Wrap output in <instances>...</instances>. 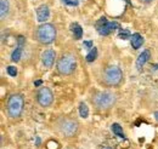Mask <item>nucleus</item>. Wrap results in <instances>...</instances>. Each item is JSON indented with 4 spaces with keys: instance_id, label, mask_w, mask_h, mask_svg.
<instances>
[{
    "instance_id": "1",
    "label": "nucleus",
    "mask_w": 158,
    "mask_h": 149,
    "mask_svg": "<svg viewBox=\"0 0 158 149\" xmlns=\"http://www.w3.org/2000/svg\"><path fill=\"white\" fill-rule=\"evenodd\" d=\"M56 38V29L50 23H44L37 29V39L41 44H51Z\"/></svg>"
},
{
    "instance_id": "2",
    "label": "nucleus",
    "mask_w": 158,
    "mask_h": 149,
    "mask_svg": "<svg viewBox=\"0 0 158 149\" xmlns=\"http://www.w3.org/2000/svg\"><path fill=\"white\" fill-rule=\"evenodd\" d=\"M23 97L21 95H12L7 101V113L11 118H19L23 111Z\"/></svg>"
},
{
    "instance_id": "3",
    "label": "nucleus",
    "mask_w": 158,
    "mask_h": 149,
    "mask_svg": "<svg viewBox=\"0 0 158 149\" xmlns=\"http://www.w3.org/2000/svg\"><path fill=\"white\" fill-rule=\"evenodd\" d=\"M116 101V96L111 92H99L93 98V103L99 109H108Z\"/></svg>"
},
{
    "instance_id": "4",
    "label": "nucleus",
    "mask_w": 158,
    "mask_h": 149,
    "mask_svg": "<svg viewBox=\"0 0 158 149\" xmlns=\"http://www.w3.org/2000/svg\"><path fill=\"white\" fill-rule=\"evenodd\" d=\"M77 67V63H76V59L74 57L71 56V55H66V56H62L57 62V70L60 72V74L62 75H69L74 72Z\"/></svg>"
},
{
    "instance_id": "5",
    "label": "nucleus",
    "mask_w": 158,
    "mask_h": 149,
    "mask_svg": "<svg viewBox=\"0 0 158 149\" xmlns=\"http://www.w3.org/2000/svg\"><path fill=\"white\" fill-rule=\"evenodd\" d=\"M122 78H123V72L118 67H108L105 72V81L108 85H112V86L118 85L122 81Z\"/></svg>"
},
{
    "instance_id": "6",
    "label": "nucleus",
    "mask_w": 158,
    "mask_h": 149,
    "mask_svg": "<svg viewBox=\"0 0 158 149\" xmlns=\"http://www.w3.org/2000/svg\"><path fill=\"white\" fill-rule=\"evenodd\" d=\"M60 130L64 136L72 137L76 135V132L78 130V125L76 121H73L71 119H64L60 123Z\"/></svg>"
},
{
    "instance_id": "7",
    "label": "nucleus",
    "mask_w": 158,
    "mask_h": 149,
    "mask_svg": "<svg viewBox=\"0 0 158 149\" xmlns=\"http://www.w3.org/2000/svg\"><path fill=\"white\" fill-rule=\"evenodd\" d=\"M38 102L41 107H49L52 101H54V96H52V92L50 91V89L48 87H41L38 92Z\"/></svg>"
},
{
    "instance_id": "8",
    "label": "nucleus",
    "mask_w": 158,
    "mask_h": 149,
    "mask_svg": "<svg viewBox=\"0 0 158 149\" xmlns=\"http://www.w3.org/2000/svg\"><path fill=\"white\" fill-rule=\"evenodd\" d=\"M114 29H120V26H119L117 22H106L101 28L98 29V32H99L101 35H108V34H111Z\"/></svg>"
},
{
    "instance_id": "9",
    "label": "nucleus",
    "mask_w": 158,
    "mask_h": 149,
    "mask_svg": "<svg viewBox=\"0 0 158 149\" xmlns=\"http://www.w3.org/2000/svg\"><path fill=\"white\" fill-rule=\"evenodd\" d=\"M55 57H56V54L54 50H46L43 52L41 55V59H43V63L46 68H51L54 62H55Z\"/></svg>"
},
{
    "instance_id": "10",
    "label": "nucleus",
    "mask_w": 158,
    "mask_h": 149,
    "mask_svg": "<svg viewBox=\"0 0 158 149\" xmlns=\"http://www.w3.org/2000/svg\"><path fill=\"white\" fill-rule=\"evenodd\" d=\"M24 41H26V39L22 35L19 37V39H17V47H16V50L11 55L12 62H19L20 61L21 56H22V51H23V46H24Z\"/></svg>"
},
{
    "instance_id": "11",
    "label": "nucleus",
    "mask_w": 158,
    "mask_h": 149,
    "mask_svg": "<svg viewBox=\"0 0 158 149\" xmlns=\"http://www.w3.org/2000/svg\"><path fill=\"white\" fill-rule=\"evenodd\" d=\"M50 17V10L46 5H41L37 9V18L39 22H45Z\"/></svg>"
},
{
    "instance_id": "12",
    "label": "nucleus",
    "mask_w": 158,
    "mask_h": 149,
    "mask_svg": "<svg viewBox=\"0 0 158 149\" xmlns=\"http://www.w3.org/2000/svg\"><path fill=\"white\" fill-rule=\"evenodd\" d=\"M150 58H151V52H150V50H145V51H142V54H140L139 58L136 59V68H138L139 70L142 69V67L146 64V62H147Z\"/></svg>"
},
{
    "instance_id": "13",
    "label": "nucleus",
    "mask_w": 158,
    "mask_h": 149,
    "mask_svg": "<svg viewBox=\"0 0 158 149\" xmlns=\"http://www.w3.org/2000/svg\"><path fill=\"white\" fill-rule=\"evenodd\" d=\"M130 40H131V46H133V49H135V50L140 49V47H141V45L143 44V38L141 37L139 33L133 34L131 38H130Z\"/></svg>"
},
{
    "instance_id": "14",
    "label": "nucleus",
    "mask_w": 158,
    "mask_h": 149,
    "mask_svg": "<svg viewBox=\"0 0 158 149\" xmlns=\"http://www.w3.org/2000/svg\"><path fill=\"white\" fill-rule=\"evenodd\" d=\"M71 30H72V33H73V35H74V39H81L83 37V29H81V27L79 26L78 23H72L71 24Z\"/></svg>"
},
{
    "instance_id": "15",
    "label": "nucleus",
    "mask_w": 158,
    "mask_h": 149,
    "mask_svg": "<svg viewBox=\"0 0 158 149\" xmlns=\"http://www.w3.org/2000/svg\"><path fill=\"white\" fill-rule=\"evenodd\" d=\"M7 12H9V1L7 0H0V16H1V19L6 17Z\"/></svg>"
},
{
    "instance_id": "16",
    "label": "nucleus",
    "mask_w": 158,
    "mask_h": 149,
    "mask_svg": "<svg viewBox=\"0 0 158 149\" xmlns=\"http://www.w3.org/2000/svg\"><path fill=\"white\" fill-rule=\"evenodd\" d=\"M112 132L116 135V136H118L120 138H124L125 136H124V132H123V129H122V126L119 125V124H112Z\"/></svg>"
},
{
    "instance_id": "17",
    "label": "nucleus",
    "mask_w": 158,
    "mask_h": 149,
    "mask_svg": "<svg viewBox=\"0 0 158 149\" xmlns=\"http://www.w3.org/2000/svg\"><path fill=\"white\" fill-rule=\"evenodd\" d=\"M79 114H80V116L81 118H88V115H89V108H88V106L84 103V102H81L80 104H79Z\"/></svg>"
},
{
    "instance_id": "18",
    "label": "nucleus",
    "mask_w": 158,
    "mask_h": 149,
    "mask_svg": "<svg viewBox=\"0 0 158 149\" xmlns=\"http://www.w3.org/2000/svg\"><path fill=\"white\" fill-rule=\"evenodd\" d=\"M96 57H98V49L96 47H93L90 50V52L86 55V61L88 62H94L96 59Z\"/></svg>"
},
{
    "instance_id": "19",
    "label": "nucleus",
    "mask_w": 158,
    "mask_h": 149,
    "mask_svg": "<svg viewBox=\"0 0 158 149\" xmlns=\"http://www.w3.org/2000/svg\"><path fill=\"white\" fill-rule=\"evenodd\" d=\"M118 38L119 39H123V40L130 39V38H131V34H130V32H129L128 29H120V32H119V34H118Z\"/></svg>"
},
{
    "instance_id": "20",
    "label": "nucleus",
    "mask_w": 158,
    "mask_h": 149,
    "mask_svg": "<svg viewBox=\"0 0 158 149\" xmlns=\"http://www.w3.org/2000/svg\"><path fill=\"white\" fill-rule=\"evenodd\" d=\"M6 70H7V74L11 75V76H16V75H17V69H16L14 66H9V67L6 68Z\"/></svg>"
},
{
    "instance_id": "21",
    "label": "nucleus",
    "mask_w": 158,
    "mask_h": 149,
    "mask_svg": "<svg viewBox=\"0 0 158 149\" xmlns=\"http://www.w3.org/2000/svg\"><path fill=\"white\" fill-rule=\"evenodd\" d=\"M66 5H69V6H77L79 4L78 0H62Z\"/></svg>"
},
{
    "instance_id": "22",
    "label": "nucleus",
    "mask_w": 158,
    "mask_h": 149,
    "mask_svg": "<svg viewBox=\"0 0 158 149\" xmlns=\"http://www.w3.org/2000/svg\"><path fill=\"white\" fill-rule=\"evenodd\" d=\"M106 22H107V18H106V17H101V18L98 21V23H96V28H98V29H99V28H101V27H102V26H103Z\"/></svg>"
},
{
    "instance_id": "23",
    "label": "nucleus",
    "mask_w": 158,
    "mask_h": 149,
    "mask_svg": "<svg viewBox=\"0 0 158 149\" xmlns=\"http://www.w3.org/2000/svg\"><path fill=\"white\" fill-rule=\"evenodd\" d=\"M84 46H86L89 49H93V42L91 41H84Z\"/></svg>"
},
{
    "instance_id": "24",
    "label": "nucleus",
    "mask_w": 158,
    "mask_h": 149,
    "mask_svg": "<svg viewBox=\"0 0 158 149\" xmlns=\"http://www.w3.org/2000/svg\"><path fill=\"white\" fill-rule=\"evenodd\" d=\"M34 85H35V86H39V85H41V80H37V81H34Z\"/></svg>"
},
{
    "instance_id": "25",
    "label": "nucleus",
    "mask_w": 158,
    "mask_h": 149,
    "mask_svg": "<svg viewBox=\"0 0 158 149\" xmlns=\"http://www.w3.org/2000/svg\"><path fill=\"white\" fill-rule=\"evenodd\" d=\"M142 1H145V2H151L152 0H142Z\"/></svg>"
},
{
    "instance_id": "26",
    "label": "nucleus",
    "mask_w": 158,
    "mask_h": 149,
    "mask_svg": "<svg viewBox=\"0 0 158 149\" xmlns=\"http://www.w3.org/2000/svg\"><path fill=\"white\" fill-rule=\"evenodd\" d=\"M102 149H112V148H110V147H105V148H102Z\"/></svg>"
}]
</instances>
